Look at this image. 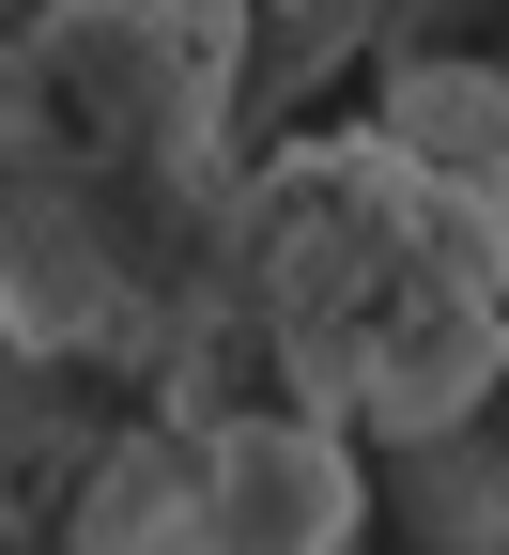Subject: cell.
<instances>
[{
  "label": "cell",
  "instance_id": "cell-1",
  "mask_svg": "<svg viewBox=\"0 0 509 555\" xmlns=\"http://www.w3.org/2000/svg\"><path fill=\"white\" fill-rule=\"evenodd\" d=\"M247 0H47L0 31V339L155 356L232 294Z\"/></svg>",
  "mask_w": 509,
  "mask_h": 555
},
{
  "label": "cell",
  "instance_id": "cell-2",
  "mask_svg": "<svg viewBox=\"0 0 509 555\" xmlns=\"http://www.w3.org/2000/svg\"><path fill=\"white\" fill-rule=\"evenodd\" d=\"M216 309L278 356V401L340 433H463L509 386V201L417 170L402 139H309L247 170Z\"/></svg>",
  "mask_w": 509,
  "mask_h": 555
},
{
  "label": "cell",
  "instance_id": "cell-3",
  "mask_svg": "<svg viewBox=\"0 0 509 555\" xmlns=\"http://www.w3.org/2000/svg\"><path fill=\"white\" fill-rule=\"evenodd\" d=\"M155 509H170V555H355V433L309 401L201 416Z\"/></svg>",
  "mask_w": 509,
  "mask_h": 555
},
{
  "label": "cell",
  "instance_id": "cell-4",
  "mask_svg": "<svg viewBox=\"0 0 509 555\" xmlns=\"http://www.w3.org/2000/svg\"><path fill=\"white\" fill-rule=\"evenodd\" d=\"M386 139H402L417 170H448V185L509 201V78H494V62H402Z\"/></svg>",
  "mask_w": 509,
  "mask_h": 555
}]
</instances>
